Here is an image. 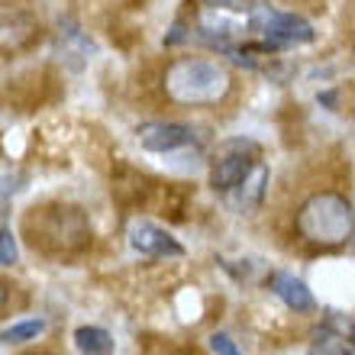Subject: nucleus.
<instances>
[{
    "label": "nucleus",
    "instance_id": "obj_7",
    "mask_svg": "<svg viewBox=\"0 0 355 355\" xmlns=\"http://www.w3.org/2000/svg\"><path fill=\"white\" fill-rule=\"evenodd\" d=\"M271 291H275V294L284 300V307H291L294 313H313V310H317V300H313L310 288L300 278L288 275V271L271 275Z\"/></svg>",
    "mask_w": 355,
    "mask_h": 355
},
{
    "label": "nucleus",
    "instance_id": "obj_6",
    "mask_svg": "<svg viewBox=\"0 0 355 355\" xmlns=\"http://www.w3.org/2000/svg\"><path fill=\"white\" fill-rule=\"evenodd\" d=\"M130 245L139 255H155V259H181L184 255V245L178 243L171 233H165L162 226L149 223V220H136L130 226Z\"/></svg>",
    "mask_w": 355,
    "mask_h": 355
},
{
    "label": "nucleus",
    "instance_id": "obj_10",
    "mask_svg": "<svg viewBox=\"0 0 355 355\" xmlns=\"http://www.w3.org/2000/svg\"><path fill=\"white\" fill-rule=\"evenodd\" d=\"M46 333V320H23V323H13V327L3 329V343H29Z\"/></svg>",
    "mask_w": 355,
    "mask_h": 355
},
{
    "label": "nucleus",
    "instance_id": "obj_3",
    "mask_svg": "<svg viewBox=\"0 0 355 355\" xmlns=\"http://www.w3.org/2000/svg\"><path fill=\"white\" fill-rule=\"evenodd\" d=\"M249 29L262 33L265 46H297V42H313V26L297 13H281L268 3H252L249 7Z\"/></svg>",
    "mask_w": 355,
    "mask_h": 355
},
{
    "label": "nucleus",
    "instance_id": "obj_11",
    "mask_svg": "<svg viewBox=\"0 0 355 355\" xmlns=\"http://www.w3.org/2000/svg\"><path fill=\"white\" fill-rule=\"evenodd\" d=\"M19 262V249H17V239L0 230V265H17Z\"/></svg>",
    "mask_w": 355,
    "mask_h": 355
},
{
    "label": "nucleus",
    "instance_id": "obj_1",
    "mask_svg": "<svg viewBox=\"0 0 355 355\" xmlns=\"http://www.w3.org/2000/svg\"><path fill=\"white\" fill-rule=\"evenodd\" d=\"M230 91V71L210 58H178L165 71V94L181 107H210Z\"/></svg>",
    "mask_w": 355,
    "mask_h": 355
},
{
    "label": "nucleus",
    "instance_id": "obj_14",
    "mask_svg": "<svg viewBox=\"0 0 355 355\" xmlns=\"http://www.w3.org/2000/svg\"><path fill=\"white\" fill-rule=\"evenodd\" d=\"M7 300V288H3V281H0V304Z\"/></svg>",
    "mask_w": 355,
    "mask_h": 355
},
{
    "label": "nucleus",
    "instance_id": "obj_5",
    "mask_svg": "<svg viewBox=\"0 0 355 355\" xmlns=\"http://www.w3.org/2000/svg\"><path fill=\"white\" fill-rule=\"evenodd\" d=\"M136 139L146 152H175V149H184V146H194L197 142V132L184 123H142L136 130Z\"/></svg>",
    "mask_w": 355,
    "mask_h": 355
},
{
    "label": "nucleus",
    "instance_id": "obj_2",
    "mask_svg": "<svg viewBox=\"0 0 355 355\" xmlns=\"http://www.w3.org/2000/svg\"><path fill=\"white\" fill-rule=\"evenodd\" d=\"M355 226L352 204L339 194H313L297 214V230L307 243L343 245L349 243Z\"/></svg>",
    "mask_w": 355,
    "mask_h": 355
},
{
    "label": "nucleus",
    "instance_id": "obj_8",
    "mask_svg": "<svg viewBox=\"0 0 355 355\" xmlns=\"http://www.w3.org/2000/svg\"><path fill=\"white\" fill-rule=\"evenodd\" d=\"M75 349L81 355H113L116 352V339L103 327H78L75 329Z\"/></svg>",
    "mask_w": 355,
    "mask_h": 355
},
{
    "label": "nucleus",
    "instance_id": "obj_4",
    "mask_svg": "<svg viewBox=\"0 0 355 355\" xmlns=\"http://www.w3.org/2000/svg\"><path fill=\"white\" fill-rule=\"evenodd\" d=\"M255 168V146L243 139H233L223 146V155L214 162L210 171V184L214 191H236L245 184V178Z\"/></svg>",
    "mask_w": 355,
    "mask_h": 355
},
{
    "label": "nucleus",
    "instance_id": "obj_13",
    "mask_svg": "<svg viewBox=\"0 0 355 355\" xmlns=\"http://www.w3.org/2000/svg\"><path fill=\"white\" fill-rule=\"evenodd\" d=\"M204 3L214 10H249L252 7L249 0H204Z\"/></svg>",
    "mask_w": 355,
    "mask_h": 355
},
{
    "label": "nucleus",
    "instance_id": "obj_9",
    "mask_svg": "<svg viewBox=\"0 0 355 355\" xmlns=\"http://www.w3.org/2000/svg\"><path fill=\"white\" fill-rule=\"evenodd\" d=\"M307 355H352V346H349L346 336H333V333L323 327Z\"/></svg>",
    "mask_w": 355,
    "mask_h": 355
},
{
    "label": "nucleus",
    "instance_id": "obj_12",
    "mask_svg": "<svg viewBox=\"0 0 355 355\" xmlns=\"http://www.w3.org/2000/svg\"><path fill=\"white\" fill-rule=\"evenodd\" d=\"M210 349H214V355H243L226 333H214V336H210Z\"/></svg>",
    "mask_w": 355,
    "mask_h": 355
}]
</instances>
